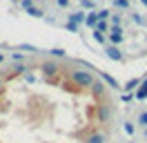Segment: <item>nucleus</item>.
Returning a JSON list of instances; mask_svg holds the SVG:
<instances>
[{
	"mask_svg": "<svg viewBox=\"0 0 147 143\" xmlns=\"http://www.w3.org/2000/svg\"><path fill=\"white\" fill-rule=\"evenodd\" d=\"M69 76H71L74 85H80V87H92L94 83H96V78H94L92 74H89V72H83V69H76V72H71Z\"/></svg>",
	"mask_w": 147,
	"mask_h": 143,
	"instance_id": "obj_1",
	"label": "nucleus"
},
{
	"mask_svg": "<svg viewBox=\"0 0 147 143\" xmlns=\"http://www.w3.org/2000/svg\"><path fill=\"white\" fill-rule=\"evenodd\" d=\"M42 72H45V76L49 80H54L56 78V74H58V65H56V63H42Z\"/></svg>",
	"mask_w": 147,
	"mask_h": 143,
	"instance_id": "obj_2",
	"label": "nucleus"
},
{
	"mask_svg": "<svg viewBox=\"0 0 147 143\" xmlns=\"http://www.w3.org/2000/svg\"><path fill=\"white\" fill-rule=\"evenodd\" d=\"M98 118H100V123H109V118H111V107L107 105V103H100V107H98Z\"/></svg>",
	"mask_w": 147,
	"mask_h": 143,
	"instance_id": "obj_3",
	"label": "nucleus"
},
{
	"mask_svg": "<svg viewBox=\"0 0 147 143\" xmlns=\"http://www.w3.org/2000/svg\"><path fill=\"white\" fill-rule=\"evenodd\" d=\"M105 54H107V58H111V61H116V63L123 61V52H120L116 45H109V47L105 49Z\"/></svg>",
	"mask_w": 147,
	"mask_h": 143,
	"instance_id": "obj_4",
	"label": "nucleus"
},
{
	"mask_svg": "<svg viewBox=\"0 0 147 143\" xmlns=\"http://www.w3.org/2000/svg\"><path fill=\"white\" fill-rule=\"evenodd\" d=\"M109 40H111L114 45H120V43H123V27H111Z\"/></svg>",
	"mask_w": 147,
	"mask_h": 143,
	"instance_id": "obj_5",
	"label": "nucleus"
},
{
	"mask_svg": "<svg viewBox=\"0 0 147 143\" xmlns=\"http://www.w3.org/2000/svg\"><path fill=\"white\" fill-rule=\"evenodd\" d=\"M92 92L96 94V96H105V92H107V85L102 83V78H98L96 83L92 85Z\"/></svg>",
	"mask_w": 147,
	"mask_h": 143,
	"instance_id": "obj_6",
	"label": "nucleus"
},
{
	"mask_svg": "<svg viewBox=\"0 0 147 143\" xmlns=\"http://www.w3.org/2000/svg\"><path fill=\"white\" fill-rule=\"evenodd\" d=\"M100 22V18H98V11H92V14H87V20H85V25L96 29V25Z\"/></svg>",
	"mask_w": 147,
	"mask_h": 143,
	"instance_id": "obj_7",
	"label": "nucleus"
},
{
	"mask_svg": "<svg viewBox=\"0 0 147 143\" xmlns=\"http://www.w3.org/2000/svg\"><path fill=\"white\" fill-rule=\"evenodd\" d=\"M85 20H87V14H83V11H74V14H69V22H74V25L85 22Z\"/></svg>",
	"mask_w": 147,
	"mask_h": 143,
	"instance_id": "obj_8",
	"label": "nucleus"
},
{
	"mask_svg": "<svg viewBox=\"0 0 147 143\" xmlns=\"http://www.w3.org/2000/svg\"><path fill=\"white\" fill-rule=\"evenodd\" d=\"M134 96H136L138 101H145V98H147V78L143 80V85L136 89V94H134Z\"/></svg>",
	"mask_w": 147,
	"mask_h": 143,
	"instance_id": "obj_9",
	"label": "nucleus"
},
{
	"mask_svg": "<svg viewBox=\"0 0 147 143\" xmlns=\"http://www.w3.org/2000/svg\"><path fill=\"white\" fill-rule=\"evenodd\" d=\"M85 143H105V134L94 132V134H89V136L85 139Z\"/></svg>",
	"mask_w": 147,
	"mask_h": 143,
	"instance_id": "obj_10",
	"label": "nucleus"
},
{
	"mask_svg": "<svg viewBox=\"0 0 147 143\" xmlns=\"http://www.w3.org/2000/svg\"><path fill=\"white\" fill-rule=\"evenodd\" d=\"M100 78L105 80V83H107L109 87H120V85H118V80L114 78V76H109V74H105V72H100Z\"/></svg>",
	"mask_w": 147,
	"mask_h": 143,
	"instance_id": "obj_11",
	"label": "nucleus"
},
{
	"mask_svg": "<svg viewBox=\"0 0 147 143\" xmlns=\"http://www.w3.org/2000/svg\"><path fill=\"white\" fill-rule=\"evenodd\" d=\"M140 85H143V80H140V78H131V80H127V83H125V85H123V87L127 89V92H131V89H136V87H140Z\"/></svg>",
	"mask_w": 147,
	"mask_h": 143,
	"instance_id": "obj_12",
	"label": "nucleus"
},
{
	"mask_svg": "<svg viewBox=\"0 0 147 143\" xmlns=\"http://www.w3.org/2000/svg\"><path fill=\"white\" fill-rule=\"evenodd\" d=\"M94 31H100V34H105V31H109V22L107 20H100L98 25H96V29Z\"/></svg>",
	"mask_w": 147,
	"mask_h": 143,
	"instance_id": "obj_13",
	"label": "nucleus"
},
{
	"mask_svg": "<svg viewBox=\"0 0 147 143\" xmlns=\"http://www.w3.org/2000/svg\"><path fill=\"white\" fill-rule=\"evenodd\" d=\"M27 14H29V16H34V18H42V9H38V7H31V9L27 11Z\"/></svg>",
	"mask_w": 147,
	"mask_h": 143,
	"instance_id": "obj_14",
	"label": "nucleus"
},
{
	"mask_svg": "<svg viewBox=\"0 0 147 143\" xmlns=\"http://www.w3.org/2000/svg\"><path fill=\"white\" fill-rule=\"evenodd\" d=\"M109 16H111L109 9H98V18H100V20H107Z\"/></svg>",
	"mask_w": 147,
	"mask_h": 143,
	"instance_id": "obj_15",
	"label": "nucleus"
},
{
	"mask_svg": "<svg viewBox=\"0 0 147 143\" xmlns=\"http://www.w3.org/2000/svg\"><path fill=\"white\" fill-rule=\"evenodd\" d=\"M114 5H116L118 9H127L129 7V0H114Z\"/></svg>",
	"mask_w": 147,
	"mask_h": 143,
	"instance_id": "obj_16",
	"label": "nucleus"
},
{
	"mask_svg": "<svg viewBox=\"0 0 147 143\" xmlns=\"http://www.w3.org/2000/svg\"><path fill=\"white\" fill-rule=\"evenodd\" d=\"M125 132H127L129 136H131V134L136 132V127H134V123H129V121H127V123H125Z\"/></svg>",
	"mask_w": 147,
	"mask_h": 143,
	"instance_id": "obj_17",
	"label": "nucleus"
},
{
	"mask_svg": "<svg viewBox=\"0 0 147 143\" xmlns=\"http://www.w3.org/2000/svg\"><path fill=\"white\" fill-rule=\"evenodd\" d=\"M94 40H96V43H105V34H100V31H94Z\"/></svg>",
	"mask_w": 147,
	"mask_h": 143,
	"instance_id": "obj_18",
	"label": "nucleus"
},
{
	"mask_svg": "<svg viewBox=\"0 0 147 143\" xmlns=\"http://www.w3.org/2000/svg\"><path fill=\"white\" fill-rule=\"evenodd\" d=\"M111 25H114V27H120V14H114V16H111Z\"/></svg>",
	"mask_w": 147,
	"mask_h": 143,
	"instance_id": "obj_19",
	"label": "nucleus"
},
{
	"mask_svg": "<svg viewBox=\"0 0 147 143\" xmlns=\"http://www.w3.org/2000/svg\"><path fill=\"white\" fill-rule=\"evenodd\" d=\"M49 54H54V56H60V58H65L67 54H65V49H49Z\"/></svg>",
	"mask_w": 147,
	"mask_h": 143,
	"instance_id": "obj_20",
	"label": "nucleus"
},
{
	"mask_svg": "<svg viewBox=\"0 0 147 143\" xmlns=\"http://www.w3.org/2000/svg\"><path fill=\"white\" fill-rule=\"evenodd\" d=\"M138 125H145L147 127V112H143V114L138 116Z\"/></svg>",
	"mask_w": 147,
	"mask_h": 143,
	"instance_id": "obj_21",
	"label": "nucleus"
},
{
	"mask_svg": "<svg viewBox=\"0 0 147 143\" xmlns=\"http://www.w3.org/2000/svg\"><path fill=\"white\" fill-rule=\"evenodd\" d=\"M20 5H22V7H25V9L29 11V9L34 7V0H20Z\"/></svg>",
	"mask_w": 147,
	"mask_h": 143,
	"instance_id": "obj_22",
	"label": "nucleus"
},
{
	"mask_svg": "<svg viewBox=\"0 0 147 143\" xmlns=\"http://www.w3.org/2000/svg\"><path fill=\"white\" fill-rule=\"evenodd\" d=\"M25 80H27V83H36V76H34L31 72H25Z\"/></svg>",
	"mask_w": 147,
	"mask_h": 143,
	"instance_id": "obj_23",
	"label": "nucleus"
},
{
	"mask_svg": "<svg viewBox=\"0 0 147 143\" xmlns=\"http://www.w3.org/2000/svg\"><path fill=\"white\" fill-rule=\"evenodd\" d=\"M80 5H83L85 9H94V0H83Z\"/></svg>",
	"mask_w": 147,
	"mask_h": 143,
	"instance_id": "obj_24",
	"label": "nucleus"
},
{
	"mask_svg": "<svg viewBox=\"0 0 147 143\" xmlns=\"http://www.w3.org/2000/svg\"><path fill=\"white\" fill-rule=\"evenodd\" d=\"M20 49H25V52H38L34 45H20Z\"/></svg>",
	"mask_w": 147,
	"mask_h": 143,
	"instance_id": "obj_25",
	"label": "nucleus"
},
{
	"mask_svg": "<svg viewBox=\"0 0 147 143\" xmlns=\"http://www.w3.org/2000/svg\"><path fill=\"white\" fill-rule=\"evenodd\" d=\"M131 20H134V22H138V25H143V22H145V20L138 16V14H134V16H131Z\"/></svg>",
	"mask_w": 147,
	"mask_h": 143,
	"instance_id": "obj_26",
	"label": "nucleus"
},
{
	"mask_svg": "<svg viewBox=\"0 0 147 143\" xmlns=\"http://www.w3.org/2000/svg\"><path fill=\"white\" fill-rule=\"evenodd\" d=\"M67 29H69V31H78V25H74V22H67Z\"/></svg>",
	"mask_w": 147,
	"mask_h": 143,
	"instance_id": "obj_27",
	"label": "nucleus"
},
{
	"mask_svg": "<svg viewBox=\"0 0 147 143\" xmlns=\"http://www.w3.org/2000/svg\"><path fill=\"white\" fill-rule=\"evenodd\" d=\"M56 2H58V7H67L69 5V0H56Z\"/></svg>",
	"mask_w": 147,
	"mask_h": 143,
	"instance_id": "obj_28",
	"label": "nucleus"
},
{
	"mask_svg": "<svg viewBox=\"0 0 147 143\" xmlns=\"http://www.w3.org/2000/svg\"><path fill=\"white\" fill-rule=\"evenodd\" d=\"M120 98H123V101L127 103V101H131V98H134V96H131V94H123V96H120Z\"/></svg>",
	"mask_w": 147,
	"mask_h": 143,
	"instance_id": "obj_29",
	"label": "nucleus"
},
{
	"mask_svg": "<svg viewBox=\"0 0 147 143\" xmlns=\"http://www.w3.org/2000/svg\"><path fill=\"white\" fill-rule=\"evenodd\" d=\"M2 61H5V56H2V54H0V63H2Z\"/></svg>",
	"mask_w": 147,
	"mask_h": 143,
	"instance_id": "obj_30",
	"label": "nucleus"
},
{
	"mask_svg": "<svg viewBox=\"0 0 147 143\" xmlns=\"http://www.w3.org/2000/svg\"><path fill=\"white\" fill-rule=\"evenodd\" d=\"M140 2H143V5H145V7H147V0H140Z\"/></svg>",
	"mask_w": 147,
	"mask_h": 143,
	"instance_id": "obj_31",
	"label": "nucleus"
},
{
	"mask_svg": "<svg viewBox=\"0 0 147 143\" xmlns=\"http://www.w3.org/2000/svg\"><path fill=\"white\" fill-rule=\"evenodd\" d=\"M0 89H2V78H0Z\"/></svg>",
	"mask_w": 147,
	"mask_h": 143,
	"instance_id": "obj_32",
	"label": "nucleus"
},
{
	"mask_svg": "<svg viewBox=\"0 0 147 143\" xmlns=\"http://www.w3.org/2000/svg\"><path fill=\"white\" fill-rule=\"evenodd\" d=\"M11 2H20V0H11Z\"/></svg>",
	"mask_w": 147,
	"mask_h": 143,
	"instance_id": "obj_33",
	"label": "nucleus"
},
{
	"mask_svg": "<svg viewBox=\"0 0 147 143\" xmlns=\"http://www.w3.org/2000/svg\"><path fill=\"white\" fill-rule=\"evenodd\" d=\"M80 2H83V0H80Z\"/></svg>",
	"mask_w": 147,
	"mask_h": 143,
	"instance_id": "obj_34",
	"label": "nucleus"
}]
</instances>
